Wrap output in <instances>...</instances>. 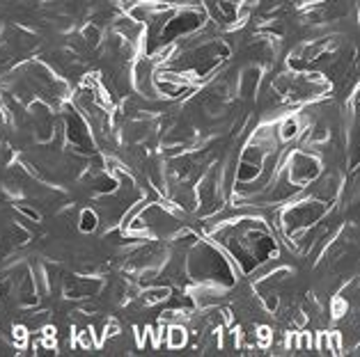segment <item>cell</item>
Returning <instances> with one entry per match:
<instances>
[{
  "label": "cell",
  "instance_id": "cell-1",
  "mask_svg": "<svg viewBox=\"0 0 360 357\" xmlns=\"http://www.w3.org/2000/svg\"><path fill=\"white\" fill-rule=\"evenodd\" d=\"M170 295V289H149L143 293V302L145 305H156V302H161V300H165Z\"/></svg>",
  "mask_w": 360,
  "mask_h": 357
},
{
  "label": "cell",
  "instance_id": "cell-2",
  "mask_svg": "<svg viewBox=\"0 0 360 357\" xmlns=\"http://www.w3.org/2000/svg\"><path fill=\"white\" fill-rule=\"evenodd\" d=\"M80 222H83V225H80V229H83V231H92V229H94V225H96V216L92 213V211H85L83 220H80Z\"/></svg>",
  "mask_w": 360,
  "mask_h": 357
}]
</instances>
